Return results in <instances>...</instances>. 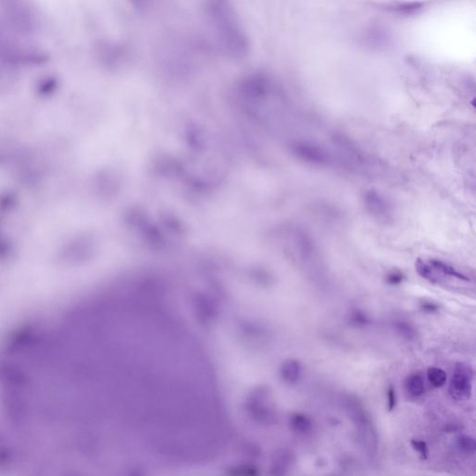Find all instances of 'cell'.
Masks as SVG:
<instances>
[{"instance_id":"obj_13","label":"cell","mask_w":476,"mask_h":476,"mask_svg":"<svg viewBox=\"0 0 476 476\" xmlns=\"http://www.w3.org/2000/svg\"><path fill=\"white\" fill-rule=\"evenodd\" d=\"M456 446L460 453L464 455H473L475 453V440L473 437L468 434H460L457 437Z\"/></svg>"},{"instance_id":"obj_9","label":"cell","mask_w":476,"mask_h":476,"mask_svg":"<svg viewBox=\"0 0 476 476\" xmlns=\"http://www.w3.org/2000/svg\"><path fill=\"white\" fill-rule=\"evenodd\" d=\"M295 455L289 450L281 451L274 463V471L278 476L286 475L295 464Z\"/></svg>"},{"instance_id":"obj_15","label":"cell","mask_w":476,"mask_h":476,"mask_svg":"<svg viewBox=\"0 0 476 476\" xmlns=\"http://www.w3.org/2000/svg\"><path fill=\"white\" fill-rule=\"evenodd\" d=\"M422 9V3H399L393 7V11L404 15H411L420 12Z\"/></svg>"},{"instance_id":"obj_5","label":"cell","mask_w":476,"mask_h":476,"mask_svg":"<svg viewBox=\"0 0 476 476\" xmlns=\"http://www.w3.org/2000/svg\"><path fill=\"white\" fill-rule=\"evenodd\" d=\"M289 427L292 432L301 438L312 437L315 427L311 417L303 413H294L289 418Z\"/></svg>"},{"instance_id":"obj_3","label":"cell","mask_w":476,"mask_h":476,"mask_svg":"<svg viewBox=\"0 0 476 476\" xmlns=\"http://www.w3.org/2000/svg\"><path fill=\"white\" fill-rule=\"evenodd\" d=\"M365 208L378 221L388 222L392 218V207L383 194L376 190L366 191L363 195Z\"/></svg>"},{"instance_id":"obj_8","label":"cell","mask_w":476,"mask_h":476,"mask_svg":"<svg viewBox=\"0 0 476 476\" xmlns=\"http://www.w3.org/2000/svg\"><path fill=\"white\" fill-rule=\"evenodd\" d=\"M428 261L431 264L432 269L434 270V272H437V275L440 274L442 276L457 278L462 281H469V278L463 273L459 272L458 270H456L452 265L448 263H446L440 260H437V259H431Z\"/></svg>"},{"instance_id":"obj_2","label":"cell","mask_w":476,"mask_h":476,"mask_svg":"<svg viewBox=\"0 0 476 476\" xmlns=\"http://www.w3.org/2000/svg\"><path fill=\"white\" fill-rule=\"evenodd\" d=\"M473 371L467 364L457 363L449 383V393L456 400L468 399L472 390Z\"/></svg>"},{"instance_id":"obj_10","label":"cell","mask_w":476,"mask_h":476,"mask_svg":"<svg viewBox=\"0 0 476 476\" xmlns=\"http://www.w3.org/2000/svg\"><path fill=\"white\" fill-rule=\"evenodd\" d=\"M392 326L397 335L402 338L403 340L412 341L416 340L418 337V330L415 328L413 324L408 322L407 320L398 319L393 322Z\"/></svg>"},{"instance_id":"obj_20","label":"cell","mask_w":476,"mask_h":476,"mask_svg":"<svg viewBox=\"0 0 476 476\" xmlns=\"http://www.w3.org/2000/svg\"><path fill=\"white\" fill-rule=\"evenodd\" d=\"M445 430L448 431V432H454V431L460 430V426H459V424H456V423H449V424L446 425Z\"/></svg>"},{"instance_id":"obj_1","label":"cell","mask_w":476,"mask_h":476,"mask_svg":"<svg viewBox=\"0 0 476 476\" xmlns=\"http://www.w3.org/2000/svg\"><path fill=\"white\" fill-rule=\"evenodd\" d=\"M210 15L215 23L216 29L219 37L224 42V46L234 53H243L246 51L247 45L245 43L244 36L241 34L235 21H233L232 11L221 4L210 8Z\"/></svg>"},{"instance_id":"obj_12","label":"cell","mask_w":476,"mask_h":476,"mask_svg":"<svg viewBox=\"0 0 476 476\" xmlns=\"http://www.w3.org/2000/svg\"><path fill=\"white\" fill-rule=\"evenodd\" d=\"M427 379L432 387L440 388L446 384L448 375L444 369L437 367H430L427 370Z\"/></svg>"},{"instance_id":"obj_18","label":"cell","mask_w":476,"mask_h":476,"mask_svg":"<svg viewBox=\"0 0 476 476\" xmlns=\"http://www.w3.org/2000/svg\"><path fill=\"white\" fill-rule=\"evenodd\" d=\"M386 401H387V408L389 411H392L397 404V395L395 388L393 386H389L386 391Z\"/></svg>"},{"instance_id":"obj_14","label":"cell","mask_w":476,"mask_h":476,"mask_svg":"<svg viewBox=\"0 0 476 476\" xmlns=\"http://www.w3.org/2000/svg\"><path fill=\"white\" fill-rule=\"evenodd\" d=\"M347 318L348 323L355 328H366L371 324V318H369V314L360 309H354L351 311Z\"/></svg>"},{"instance_id":"obj_6","label":"cell","mask_w":476,"mask_h":476,"mask_svg":"<svg viewBox=\"0 0 476 476\" xmlns=\"http://www.w3.org/2000/svg\"><path fill=\"white\" fill-rule=\"evenodd\" d=\"M405 389L408 395L414 398L422 396L425 392V380L420 372H413L405 380Z\"/></svg>"},{"instance_id":"obj_4","label":"cell","mask_w":476,"mask_h":476,"mask_svg":"<svg viewBox=\"0 0 476 476\" xmlns=\"http://www.w3.org/2000/svg\"><path fill=\"white\" fill-rule=\"evenodd\" d=\"M291 150L295 155L301 161L309 164L328 165L331 161L329 153L318 144L310 142H296L292 144Z\"/></svg>"},{"instance_id":"obj_19","label":"cell","mask_w":476,"mask_h":476,"mask_svg":"<svg viewBox=\"0 0 476 476\" xmlns=\"http://www.w3.org/2000/svg\"><path fill=\"white\" fill-rule=\"evenodd\" d=\"M420 308L421 311L427 312V313H433L439 311V305L431 301H421L420 304Z\"/></svg>"},{"instance_id":"obj_7","label":"cell","mask_w":476,"mask_h":476,"mask_svg":"<svg viewBox=\"0 0 476 476\" xmlns=\"http://www.w3.org/2000/svg\"><path fill=\"white\" fill-rule=\"evenodd\" d=\"M302 366L297 359H289L281 367V376L287 383L294 384L301 379Z\"/></svg>"},{"instance_id":"obj_17","label":"cell","mask_w":476,"mask_h":476,"mask_svg":"<svg viewBox=\"0 0 476 476\" xmlns=\"http://www.w3.org/2000/svg\"><path fill=\"white\" fill-rule=\"evenodd\" d=\"M411 447L413 448L416 452H418L420 455V458L422 459H426L429 456V448L425 441L420 440V439H413L411 441Z\"/></svg>"},{"instance_id":"obj_11","label":"cell","mask_w":476,"mask_h":476,"mask_svg":"<svg viewBox=\"0 0 476 476\" xmlns=\"http://www.w3.org/2000/svg\"><path fill=\"white\" fill-rule=\"evenodd\" d=\"M415 270L417 273L420 275V277L425 279L427 281L431 282L432 284H437L439 282V277L432 269L431 264L429 261H424L422 259H418L415 262Z\"/></svg>"},{"instance_id":"obj_16","label":"cell","mask_w":476,"mask_h":476,"mask_svg":"<svg viewBox=\"0 0 476 476\" xmlns=\"http://www.w3.org/2000/svg\"><path fill=\"white\" fill-rule=\"evenodd\" d=\"M406 279V274L400 270H392L387 272L385 275V282L389 286L395 287L402 284Z\"/></svg>"}]
</instances>
